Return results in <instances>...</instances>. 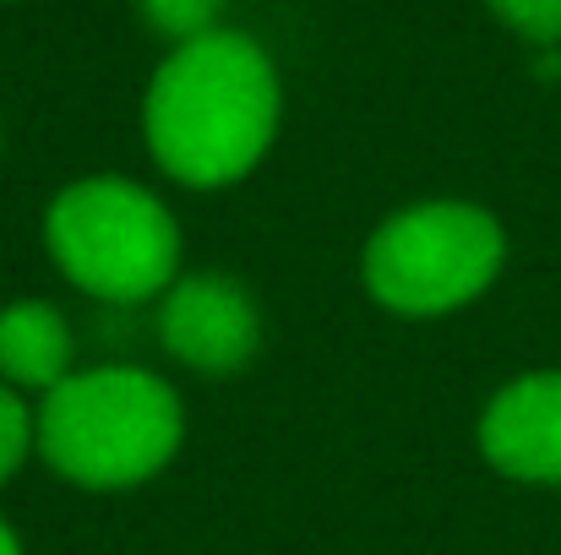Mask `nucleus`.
I'll return each instance as SVG.
<instances>
[{"instance_id":"nucleus-1","label":"nucleus","mask_w":561,"mask_h":555,"mask_svg":"<svg viewBox=\"0 0 561 555\" xmlns=\"http://www.w3.org/2000/svg\"><path fill=\"white\" fill-rule=\"evenodd\" d=\"M284 115L278 66L251 33L213 27L191 44H175L148 82L142 137L153 164L191 190L245 181Z\"/></svg>"},{"instance_id":"nucleus-2","label":"nucleus","mask_w":561,"mask_h":555,"mask_svg":"<svg viewBox=\"0 0 561 555\" xmlns=\"http://www.w3.org/2000/svg\"><path fill=\"white\" fill-rule=\"evenodd\" d=\"M186 441L181 392L142 366L71 370L38 403V458L77 490H131Z\"/></svg>"},{"instance_id":"nucleus-3","label":"nucleus","mask_w":561,"mask_h":555,"mask_svg":"<svg viewBox=\"0 0 561 555\" xmlns=\"http://www.w3.org/2000/svg\"><path fill=\"white\" fill-rule=\"evenodd\" d=\"M44 245L82 294L110 305L164 300V289L181 278L175 212L126 175H88L66 185L44 212Z\"/></svg>"},{"instance_id":"nucleus-4","label":"nucleus","mask_w":561,"mask_h":555,"mask_svg":"<svg viewBox=\"0 0 561 555\" xmlns=\"http://www.w3.org/2000/svg\"><path fill=\"white\" fill-rule=\"evenodd\" d=\"M507 262V234L480 201H414L376 223L360 278L381 311L447 316L474 305Z\"/></svg>"},{"instance_id":"nucleus-5","label":"nucleus","mask_w":561,"mask_h":555,"mask_svg":"<svg viewBox=\"0 0 561 555\" xmlns=\"http://www.w3.org/2000/svg\"><path fill=\"white\" fill-rule=\"evenodd\" d=\"M159 344L202 375H234L262 349V311L229 273H181L159 300Z\"/></svg>"},{"instance_id":"nucleus-6","label":"nucleus","mask_w":561,"mask_h":555,"mask_svg":"<svg viewBox=\"0 0 561 555\" xmlns=\"http://www.w3.org/2000/svg\"><path fill=\"white\" fill-rule=\"evenodd\" d=\"M480 452L518 485H561V370L513 375L485 403Z\"/></svg>"},{"instance_id":"nucleus-7","label":"nucleus","mask_w":561,"mask_h":555,"mask_svg":"<svg viewBox=\"0 0 561 555\" xmlns=\"http://www.w3.org/2000/svg\"><path fill=\"white\" fill-rule=\"evenodd\" d=\"M71 327L49 300L0 305V381L16 392H55L71 375Z\"/></svg>"},{"instance_id":"nucleus-8","label":"nucleus","mask_w":561,"mask_h":555,"mask_svg":"<svg viewBox=\"0 0 561 555\" xmlns=\"http://www.w3.org/2000/svg\"><path fill=\"white\" fill-rule=\"evenodd\" d=\"M131 5H137L142 22H148L153 33H164L170 44H191V38L213 33V27H218V11H224V0H131Z\"/></svg>"},{"instance_id":"nucleus-9","label":"nucleus","mask_w":561,"mask_h":555,"mask_svg":"<svg viewBox=\"0 0 561 555\" xmlns=\"http://www.w3.org/2000/svg\"><path fill=\"white\" fill-rule=\"evenodd\" d=\"M27 452H38V414L22 403L16 386L0 381V485L16 479V469L27 463Z\"/></svg>"},{"instance_id":"nucleus-10","label":"nucleus","mask_w":561,"mask_h":555,"mask_svg":"<svg viewBox=\"0 0 561 555\" xmlns=\"http://www.w3.org/2000/svg\"><path fill=\"white\" fill-rule=\"evenodd\" d=\"M518 38L529 44H561V0H485Z\"/></svg>"},{"instance_id":"nucleus-11","label":"nucleus","mask_w":561,"mask_h":555,"mask_svg":"<svg viewBox=\"0 0 561 555\" xmlns=\"http://www.w3.org/2000/svg\"><path fill=\"white\" fill-rule=\"evenodd\" d=\"M0 555H22V540H16V529L0 518Z\"/></svg>"}]
</instances>
